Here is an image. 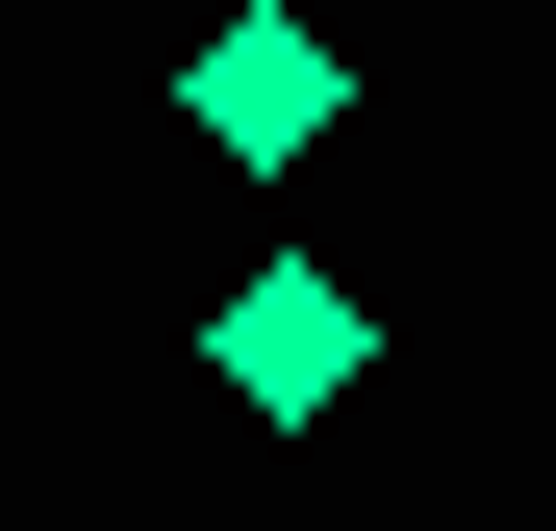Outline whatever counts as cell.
<instances>
[{
    "label": "cell",
    "instance_id": "1",
    "mask_svg": "<svg viewBox=\"0 0 556 531\" xmlns=\"http://www.w3.org/2000/svg\"><path fill=\"white\" fill-rule=\"evenodd\" d=\"M177 127H203L228 177H304V152L354 127V51L304 26V0H228V26H203V51H177Z\"/></svg>",
    "mask_w": 556,
    "mask_h": 531
},
{
    "label": "cell",
    "instance_id": "2",
    "mask_svg": "<svg viewBox=\"0 0 556 531\" xmlns=\"http://www.w3.org/2000/svg\"><path fill=\"white\" fill-rule=\"evenodd\" d=\"M203 380H228L253 430H354V380H380V329H354V279H329V253H253V279L203 304Z\"/></svg>",
    "mask_w": 556,
    "mask_h": 531
}]
</instances>
